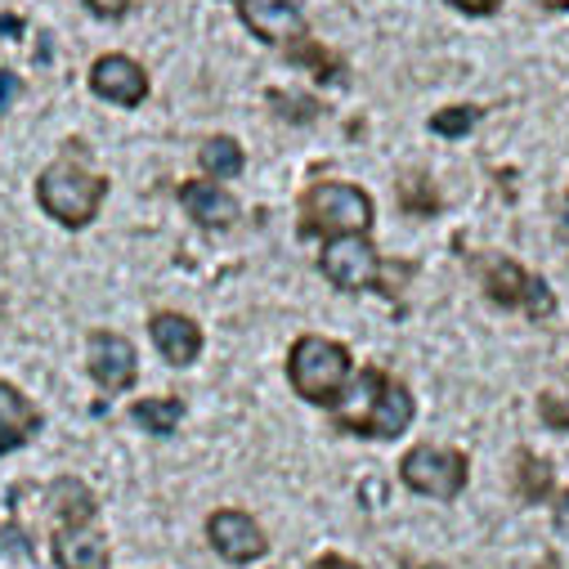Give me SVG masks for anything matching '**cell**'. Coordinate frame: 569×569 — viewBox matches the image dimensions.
I'll use <instances>...</instances> for the list:
<instances>
[{"instance_id": "cell-1", "label": "cell", "mask_w": 569, "mask_h": 569, "mask_svg": "<svg viewBox=\"0 0 569 569\" xmlns=\"http://www.w3.org/2000/svg\"><path fill=\"white\" fill-rule=\"evenodd\" d=\"M337 426L350 436H377V440H395L408 431V421H412V395L390 381L386 372L368 368L359 372V381L337 395Z\"/></svg>"}, {"instance_id": "cell-2", "label": "cell", "mask_w": 569, "mask_h": 569, "mask_svg": "<svg viewBox=\"0 0 569 569\" xmlns=\"http://www.w3.org/2000/svg\"><path fill=\"white\" fill-rule=\"evenodd\" d=\"M37 193H41L46 216H54V220L68 224V229H81V224L94 220V211H99V202H103V193H108V180H99L94 171H86L81 162L68 158V162H54V167L41 176Z\"/></svg>"}, {"instance_id": "cell-3", "label": "cell", "mask_w": 569, "mask_h": 569, "mask_svg": "<svg viewBox=\"0 0 569 569\" xmlns=\"http://www.w3.org/2000/svg\"><path fill=\"white\" fill-rule=\"evenodd\" d=\"M288 372H292V386H297L301 399H310V403H337V395L350 381V355H346V346H337L328 337H301L292 346Z\"/></svg>"}, {"instance_id": "cell-4", "label": "cell", "mask_w": 569, "mask_h": 569, "mask_svg": "<svg viewBox=\"0 0 569 569\" xmlns=\"http://www.w3.org/2000/svg\"><path fill=\"white\" fill-rule=\"evenodd\" d=\"M372 224V198L355 184H315L306 193V229L310 233H363Z\"/></svg>"}, {"instance_id": "cell-5", "label": "cell", "mask_w": 569, "mask_h": 569, "mask_svg": "<svg viewBox=\"0 0 569 569\" xmlns=\"http://www.w3.org/2000/svg\"><path fill=\"white\" fill-rule=\"evenodd\" d=\"M399 476L412 493H426V498H458L467 489V458L453 453V449H431L421 445L412 449L403 462H399Z\"/></svg>"}, {"instance_id": "cell-6", "label": "cell", "mask_w": 569, "mask_h": 569, "mask_svg": "<svg viewBox=\"0 0 569 569\" xmlns=\"http://www.w3.org/2000/svg\"><path fill=\"white\" fill-rule=\"evenodd\" d=\"M485 288H489V301H498V306H507V310H525V315L538 319V323L556 315V297H551V288H547L538 273L520 269L516 260H493V264H489V278H485Z\"/></svg>"}, {"instance_id": "cell-7", "label": "cell", "mask_w": 569, "mask_h": 569, "mask_svg": "<svg viewBox=\"0 0 569 569\" xmlns=\"http://www.w3.org/2000/svg\"><path fill=\"white\" fill-rule=\"evenodd\" d=\"M323 273L337 282L341 292H363L377 282L381 273V260H377V247L363 238V233H337L328 247H323Z\"/></svg>"}, {"instance_id": "cell-8", "label": "cell", "mask_w": 569, "mask_h": 569, "mask_svg": "<svg viewBox=\"0 0 569 569\" xmlns=\"http://www.w3.org/2000/svg\"><path fill=\"white\" fill-rule=\"evenodd\" d=\"M90 90L99 99H108V103L134 108V103H144V94H149V77H144V68H139L134 59H126V54H103L90 68Z\"/></svg>"}, {"instance_id": "cell-9", "label": "cell", "mask_w": 569, "mask_h": 569, "mask_svg": "<svg viewBox=\"0 0 569 569\" xmlns=\"http://www.w3.org/2000/svg\"><path fill=\"white\" fill-rule=\"evenodd\" d=\"M207 533H211L216 551H220L224 560H233V565L260 560L264 547H269V538L260 533V525H256L251 516H242V511H216V516L207 520Z\"/></svg>"}, {"instance_id": "cell-10", "label": "cell", "mask_w": 569, "mask_h": 569, "mask_svg": "<svg viewBox=\"0 0 569 569\" xmlns=\"http://www.w3.org/2000/svg\"><path fill=\"white\" fill-rule=\"evenodd\" d=\"M242 23L251 28V37L260 41H297L306 32V14L301 0H242Z\"/></svg>"}, {"instance_id": "cell-11", "label": "cell", "mask_w": 569, "mask_h": 569, "mask_svg": "<svg viewBox=\"0 0 569 569\" xmlns=\"http://www.w3.org/2000/svg\"><path fill=\"white\" fill-rule=\"evenodd\" d=\"M134 372H139V359H134V346L126 337H117V332L90 337V377L103 390H130Z\"/></svg>"}, {"instance_id": "cell-12", "label": "cell", "mask_w": 569, "mask_h": 569, "mask_svg": "<svg viewBox=\"0 0 569 569\" xmlns=\"http://www.w3.org/2000/svg\"><path fill=\"white\" fill-rule=\"evenodd\" d=\"M180 202H184V211H189L198 224H207V229H229V224L238 220L233 193H224L216 180H193V184H184V189H180Z\"/></svg>"}, {"instance_id": "cell-13", "label": "cell", "mask_w": 569, "mask_h": 569, "mask_svg": "<svg viewBox=\"0 0 569 569\" xmlns=\"http://www.w3.org/2000/svg\"><path fill=\"white\" fill-rule=\"evenodd\" d=\"M41 426V412L10 386L0 381V453H14L19 445H28Z\"/></svg>"}, {"instance_id": "cell-14", "label": "cell", "mask_w": 569, "mask_h": 569, "mask_svg": "<svg viewBox=\"0 0 569 569\" xmlns=\"http://www.w3.org/2000/svg\"><path fill=\"white\" fill-rule=\"evenodd\" d=\"M153 346L162 350L167 363L184 368V363L198 359V350H202V332H198V323L184 319V315H158V319H153Z\"/></svg>"}, {"instance_id": "cell-15", "label": "cell", "mask_w": 569, "mask_h": 569, "mask_svg": "<svg viewBox=\"0 0 569 569\" xmlns=\"http://www.w3.org/2000/svg\"><path fill=\"white\" fill-rule=\"evenodd\" d=\"M54 560L59 569H108V542L86 525H72V529H59Z\"/></svg>"}, {"instance_id": "cell-16", "label": "cell", "mask_w": 569, "mask_h": 569, "mask_svg": "<svg viewBox=\"0 0 569 569\" xmlns=\"http://www.w3.org/2000/svg\"><path fill=\"white\" fill-rule=\"evenodd\" d=\"M50 511L59 516L63 529L86 525V520L94 516V493H90L81 480H54V485H50Z\"/></svg>"}, {"instance_id": "cell-17", "label": "cell", "mask_w": 569, "mask_h": 569, "mask_svg": "<svg viewBox=\"0 0 569 569\" xmlns=\"http://www.w3.org/2000/svg\"><path fill=\"white\" fill-rule=\"evenodd\" d=\"M516 489H520L525 502H547L551 489H556V471H551L542 458L520 453V462H516Z\"/></svg>"}, {"instance_id": "cell-18", "label": "cell", "mask_w": 569, "mask_h": 569, "mask_svg": "<svg viewBox=\"0 0 569 569\" xmlns=\"http://www.w3.org/2000/svg\"><path fill=\"white\" fill-rule=\"evenodd\" d=\"M184 417V403L180 399H139L134 403V421L144 426L149 436H171Z\"/></svg>"}, {"instance_id": "cell-19", "label": "cell", "mask_w": 569, "mask_h": 569, "mask_svg": "<svg viewBox=\"0 0 569 569\" xmlns=\"http://www.w3.org/2000/svg\"><path fill=\"white\" fill-rule=\"evenodd\" d=\"M202 171L216 176V180H233L242 171V149H238V139L229 134H216L202 144Z\"/></svg>"}, {"instance_id": "cell-20", "label": "cell", "mask_w": 569, "mask_h": 569, "mask_svg": "<svg viewBox=\"0 0 569 569\" xmlns=\"http://www.w3.org/2000/svg\"><path fill=\"white\" fill-rule=\"evenodd\" d=\"M480 121V108H471V103H458V108H445V112H436L431 117V130L436 134H445V139H462L471 126Z\"/></svg>"}, {"instance_id": "cell-21", "label": "cell", "mask_w": 569, "mask_h": 569, "mask_svg": "<svg viewBox=\"0 0 569 569\" xmlns=\"http://www.w3.org/2000/svg\"><path fill=\"white\" fill-rule=\"evenodd\" d=\"M292 59H297V63H310L319 81H323V77H328V81L337 77V59H332L328 50H319L315 41H306V37H297V46H292Z\"/></svg>"}, {"instance_id": "cell-22", "label": "cell", "mask_w": 569, "mask_h": 569, "mask_svg": "<svg viewBox=\"0 0 569 569\" xmlns=\"http://www.w3.org/2000/svg\"><path fill=\"white\" fill-rule=\"evenodd\" d=\"M403 202H408V211H417V216H431V211L440 207L436 189L426 184V180H408V184H403Z\"/></svg>"}, {"instance_id": "cell-23", "label": "cell", "mask_w": 569, "mask_h": 569, "mask_svg": "<svg viewBox=\"0 0 569 569\" xmlns=\"http://www.w3.org/2000/svg\"><path fill=\"white\" fill-rule=\"evenodd\" d=\"M273 103H282V108H278L282 117H297V121H310V117H315V103H310V99H288V94H273Z\"/></svg>"}, {"instance_id": "cell-24", "label": "cell", "mask_w": 569, "mask_h": 569, "mask_svg": "<svg viewBox=\"0 0 569 569\" xmlns=\"http://www.w3.org/2000/svg\"><path fill=\"white\" fill-rule=\"evenodd\" d=\"M538 408H542V417L556 426V431H569V408H565V403H556L551 395H542V399H538Z\"/></svg>"}, {"instance_id": "cell-25", "label": "cell", "mask_w": 569, "mask_h": 569, "mask_svg": "<svg viewBox=\"0 0 569 569\" xmlns=\"http://www.w3.org/2000/svg\"><path fill=\"white\" fill-rule=\"evenodd\" d=\"M453 10H462V14H476V19H485V14H498V6L502 0H449Z\"/></svg>"}, {"instance_id": "cell-26", "label": "cell", "mask_w": 569, "mask_h": 569, "mask_svg": "<svg viewBox=\"0 0 569 569\" xmlns=\"http://www.w3.org/2000/svg\"><path fill=\"white\" fill-rule=\"evenodd\" d=\"M90 6V14H99V19H121L126 10H130V0H86Z\"/></svg>"}, {"instance_id": "cell-27", "label": "cell", "mask_w": 569, "mask_h": 569, "mask_svg": "<svg viewBox=\"0 0 569 569\" xmlns=\"http://www.w3.org/2000/svg\"><path fill=\"white\" fill-rule=\"evenodd\" d=\"M556 529H560V533L569 538V489H565V493L556 498Z\"/></svg>"}, {"instance_id": "cell-28", "label": "cell", "mask_w": 569, "mask_h": 569, "mask_svg": "<svg viewBox=\"0 0 569 569\" xmlns=\"http://www.w3.org/2000/svg\"><path fill=\"white\" fill-rule=\"evenodd\" d=\"M14 94H19V81H14L10 72H0V108H6Z\"/></svg>"}, {"instance_id": "cell-29", "label": "cell", "mask_w": 569, "mask_h": 569, "mask_svg": "<svg viewBox=\"0 0 569 569\" xmlns=\"http://www.w3.org/2000/svg\"><path fill=\"white\" fill-rule=\"evenodd\" d=\"M319 569H359V565H350V560H341V556H328V560H319Z\"/></svg>"}, {"instance_id": "cell-30", "label": "cell", "mask_w": 569, "mask_h": 569, "mask_svg": "<svg viewBox=\"0 0 569 569\" xmlns=\"http://www.w3.org/2000/svg\"><path fill=\"white\" fill-rule=\"evenodd\" d=\"M560 238H565V242H569V202H565V207H560Z\"/></svg>"}, {"instance_id": "cell-31", "label": "cell", "mask_w": 569, "mask_h": 569, "mask_svg": "<svg viewBox=\"0 0 569 569\" xmlns=\"http://www.w3.org/2000/svg\"><path fill=\"white\" fill-rule=\"evenodd\" d=\"M0 32H19V19H0Z\"/></svg>"}, {"instance_id": "cell-32", "label": "cell", "mask_w": 569, "mask_h": 569, "mask_svg": "<svg viewBox=\"0 0 569 569\" xmlns=\"http://www.w3.org/2000/svg\"><path fill=\"white\" fill-rule=\"evenodd\" d=\"M547 6H551V10H556V6H569V0H547Z\"/></svg>"}, {"instance_id": "cell-33", "label": "cell", "mask_w": 569, "mask_h": 569, "mask_svg": "<svg viewBox=\"0 0 569 569\" xmlns=\"http://www.w3.org/2000/svg\"><path fill=\"white\" fill-rule=\"evenodd\" d=\"M421 569H449V565H421Z\"/></svg>"}]
</instances>
